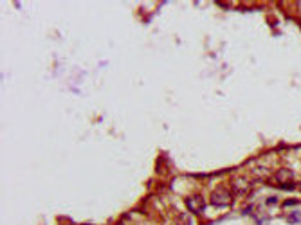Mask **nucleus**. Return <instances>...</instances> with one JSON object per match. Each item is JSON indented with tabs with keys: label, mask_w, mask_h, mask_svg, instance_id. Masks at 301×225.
<instances>
[{
	"label": "nucleus",
	"mask_w": 301,
	"mask_h": 225,
	"mask_svg": "<svg viewBox=\"0 0 301 225\" xmlns=\"http://www.w3.org/2000/svg\"><path fill=\"white\" fill-rule=\"evenodd\" d=\"M299 189H301V184H299Z\"/></svg>",
	"instance_id": "obj_6"
},
{
	"label": "nucleus",
	"mask_w": 301,
	"mask_h": 225,
	"mask_svg": "<svg viewBox=\"0 0 301 225\" xmlns=\"http://www.w3.org/2000/svg\"><path fill=\"white\" fill-rule=\"evenodd\" d=\"M249 189H251V182L247 178H236V180H233V191L236 194H245L249 193Z\"/></svg>",
	"instance_id": "obj_4"
},
{
	"label": "nucleus",
	"mask_w": 301,
	"mask_h": 225,
	"mask_svg": "<svg viewBox=\"0 0 301 225\" xmlns=\"http://www.w3.org/2000/svg\"><path fill=\"white\" fill-rule=\"evenodd\" d=\"M204 205H206V200H204L202 194H190L186 198V207L191 214H199V212H202Z\"/></svg>",
	"instance_id": "obj_2"
},
{
	"label": "nucleus",
	"mask_w": 301,
	"mask_h": 225,
	"mask_svg": "<svg viewBox=\"0 0 301 225\" xmlns=\"http://www.w3.org/2000/svg\"><path fill=\"white\" fill-rule=\"evenodd\" d=\"M209 202H211L213 205H217V207H227V205H231V202H233V194H231V191H227L226 187H218V189H215L211 193Z\"/></svg>",
	"instance_id": "obj_1"
},
{
	"label": "nucleus",
	"mask_w": 301,
	"mask_h": 225,
	"mask_svg": "<svg viewBox=\"0 0 301 225\" xmlns=\"http://www.w3.org/2000/svg\"><path fill=\"white\" fill-rule=\"evenodd\" d=\"M177 225H193V218L190 214H179L177 216Z\"/></svg>",
	"instance_id": "obj_5"
},
{
	"label": "nucleus",
	"mask_w": 301,
	"mask_h": 225,
	"mask_svg": "<svg viewBox=\"0 0 301 225\" xmlns=\"http://www.w3.org/2000/svg\"><path fill=\"white\" fill-rule=\"evenodd\" d=\"M276 180H278L279 187L290 189V187H294V173L287 168H281V169H278V173H276Z\"/></svg>",
	"instance_id": "obj_3"
}]
</instances>
